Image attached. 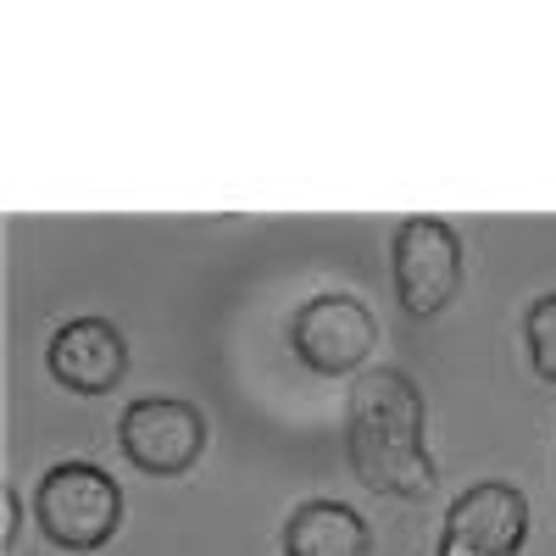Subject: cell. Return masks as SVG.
Masks as SVG:
<instances>
[{"label": "cell", "instance_id": "4", "mask_svg": "<svg viewBox=\"0 0 556 556\" xmlns=\"http://www.w3.org/2000/svg\"><path fill=\"white\" fill-rule=\"evenodd\" d=\"M462 290V240L445 217L395 223V301L412 317H440Z\"/></svg>", "mask_w": 556, "mask_h": 556}, {"label": "cell", "instance_id": "1", "mask_svg": "<svg viewBox=\"0 0 556 556\" xmlns=\"http://www.w3.org/2000/svg\"><path fill=\"white\" fill-rule=\"evenodd\" d=\"M345 451L356 479L374 495L424 501L434 490V456L424 440V390L401 367H374L351 390L345 412Z\"/></svg>", "mask_w": 556, "mask_h": 556}, {"label": "cell", "instance_id": "6", "mask_svg": "<svg viewBox=\"0 0 556 556\" xmlns=\"http://www.w3.org/2000/svg\"><path fill=\"white\" fill-rule=\"evenodd\" d=\"M290 340H295V356L312 374L345 379L367 362V351L379 345V329H374V312L356 295H312L290 323Z\"/></svg>", "mask_w": 556, "mask_h": 556}, {"label": "cell", "instance_id": "10", "mask_svg": "<svg viewBox=\"0 0 556 556\" xmlns=\"http://www.w3.org/2000/svg\"><path fill=\"white\" fill-rule=\"evenodd\" d=\"M17 529H23V501L12 484H0V545H12Z\"/></svg>", "mask_w": 556, "mask_h": 556}, {"label": "cell", "instance_id": "5", "mask_svg": "<svg viewBox=\"0 0 556 556\" xmlns=\"http://www.w3.org/2000/svg\"><path fill=\"white\" fill-rule=\"evenodd\" d=\"M529 540V501L518 484L484 479L445 506L434 556H518Z\"/></svg>", "mask_w": 556, "mask_h": 556}, {"label": "cell", "instance_id": "9", "mask_svg": "<svg viewBox=\"0 0 556 556\" xmlns=\"http://www.w3.org/2000/svg\"><path fill=\"white\" fill-rule=\"evenodd\" d=\"M523 345H529V367H534V374L545 384H556V290L529 301V312H523Z\"/></svg>", "mask_w": 556, "mask_h": 556}, {"label": "cell", "instance_id": "3", "mask_svg": "<svg viewBox=\"0 0 556 556\" xmlns=\"http://www.w3.org/2000/svg\"><path fill=\"white\" fill-rule=\"evenodd\" d=\"M117 445H123V456L134 462L139 473L178 479V473H190L201 462V451H206V417L190 401L139 395L117 417Z\"/></svg>", "mask_w": 556, "mask_h": 556}, {"label": "cell", "instance_id": "8", "mask_svg": "<svg viewBox=\"0 0 556 556\" xmlns=\"http://www.w3.org/2000/svg\"><path fill=\"white\" fill-rule=\"evenodd\" d=\"M285 556H367V523L345 501H301L285 523Z\"/></svg>", "mask_w": 556, "mask_h": 556}, {"label": "cell", "instance_id": "2", "mask_svg": "<svg viewBox=\"0 0 556 556\" xmlns=\"http://www.w3.org/2000/svg\"><path fill=\"white\" fill-rule=\"evenodd\" d=\"M34 523L62 551H101L123 529V484L96 462H56L34 490Z\"/></svg>", "mask_w": 556, "mask_h": 556}, {"label": "cell", "instance_id": "7", "mask_svg": "<svg viewBox=\"0 0 556 556\" xmlns=\"http://www.w3.org/2000/svg\"><path fill=\"white\" fill-rule=\"evenodd\" d=\"M45 367L73 395H106L128 374V340L106 317H73L45 345Z\"/></svg>", "mask_w": 556, "mask_h": 556}]
</instances>
